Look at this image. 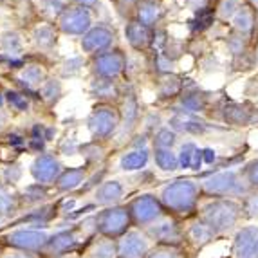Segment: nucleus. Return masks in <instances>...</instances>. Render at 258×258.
<instances>
[{
  "mask_svg": "<svg viewBox=\"0 0 258 258\" xmlns=\"http://www.w3.org/2000/svg\"><path fill=\"white\" fill-rule=\"evenodd\" d=\"M125 195V186L121 184L119 181H105L96 188L94 191V204L103 208H112L119 206V203L123 201Z\"/></svg>",
  "mask_w": 258,
  "mask_h": 258,
  "instance_id": "f3484780",
  "label": "nucleus"
},
{
  "mask_svg": "<svg viewBox=\"0 0 258 258\" xmlns=\"http://www.w3.org/2000/svg\"><path fill=\"white\" fill-rule=\"evenodd\" d=\"M82 237L83 235H82V231H80V228L60 229V231L52 233L47 240L45 249H43V253L40 254V256L54 258V256H63V254L78 253L80 245H82Z\"/></svg>",
  "mask_w": 258,
  "mask_h": 258,
  "instance_id": "1a4fd4ad",
  "label": "nucleus"
},
{
  "mask_svg": "<svg viewBox=\"0 0 258 258\" xmlns=\"http://www.w3.org/2000/svg\"><path fill=\"white\" fill-rule=\"evenodd\" d=\"M126 58L119 51H107L103 54H98L94 60V73L98 78L103 80H114L125 71Z\"/></svg>",
  "mask_w": 258,
  "mask_h": 258,
  "instance_id": "2eb2a0df",
  "label": "nucleus"
},
{
  "mask_svg": "<svg viewBox=\"0 0 258 258\" xmlns=\"http://www.w3.org/2000/svg\"><path fill=\"white\" fill-rule=\"evenodd\" d=\"M154 161L161 172L179 170V157L172 148H154Z\"/></svg>",
  "mask_w": 258,
  "mask_h": 258,
  "instance_id": "a878e982",
  "label": "nucleus"
},
{
  "mask_svg": "<svg viewBox=\"0 0 258 258\" xmlns=\"http://www.w3.org/2000/svg\"><path fill=\"white\" fill-rule=\"evenodd\" d=\"M0 258H40L38 254L33 253H26V251H18V249H11V247H4Z\"/></svg>",
  "mask_w": 258,
  "mask_h": 258,
  "instance_id": "49530a36",
  "label": "nucleus"
},
{
  "mask_svg": "<svg viewBox=\"0 0 258 258\" xmlns=\"http://www.w3.org/2000/svg\"><path fill=\"white\" fill-rule=\"evenodd\" d=\"M240 172L244 175L247 186L251 188V191H258V159L247 163Z\"/></svg>",
  "mask_w": 258,
  "mask_h": 258,
  "instance_id": "58836bf2",
  "label": "nucleus"
},
{
  "mask_svg": "<svg viewBox=\"0 0 258 258\" xmlns=\"http://www.w3.org/2000/svg\"><path fill=\"white\" fill-rule=\"evenodd\" d=\"M240 203L244 220H258V191L247 194Z\"/></svg>",
  "mask_w": 258,
  "mask_h": 258,
  "instance_id": "72a5a7b5",
  "label": "nucleus"
},
{
  "mask_svg": "<svg viewBox=\"0 0 258 258\" xmlns=\"http://www.w3.org/2000/svg\"><path fill=\"white\" fill-rule=\"evenodd\" d=\"M136 9H138V22L147 27L154 26L155 22L161 18V15H163L159 2H155V0H139Z\"/></svg>",
  "mask_w": 258,
  "mask_h": 258,
  "instance_id": "b1692460",
  "label": "nucleus"
},
{
  "mask_svg": "<svg viewBox=\"0 0 258 258\" xmlns=\"http://www.w3.org/2000/svg\"><path fill=\"white\" fill-rule=\"evenodd\" d=\"M112 42H114V33L108 27L98 26L91 27L82 38V49L87 54H103L110 49Z\"/></svg>",
  "mask_w": 258,
  "mask_h": 258,
  "instance_id": "dca6fc26",
  "label": "nucleus"
},
{
  "mask_svg": "<svg viewBox=\"0 0 258 258\" xmlns=\"http://www.w3.org/2000/svg\"><path fill=\"white\" fill-rule=\"evenodd\" d=\"M87 181V170L83 166H76V168H65L61 175L58 177L54 188L56 191L60 194H69V191H74L80 186H83Z\"/></svg>",
  "mask_w": 258,
  "mask_h": 258,
  "instance_id": "6ab92c4d",
  "label": "nucleus"
},
{
  "mask_svg": "<svg viewBox=\"0 0 258 258\" xmlns=\"http://www.w3.org/2000/svg\"><path fill=\"white\" fill-rule=\"evenodd\" d=\"M2 249H4V247H2V244H0V254H2Z\"/></svg>",
  "mask_w": 258,
  "mask_h": 258,
  "instance_id": "4d7b16f0",
  "label": "nucleus"
},
{
  "mask_svg": "<svg viewBox=\"0 0 258 258\" xmlns=\"http://www.w3.org/2000/svg\"><path fill=\"white\" fill-rule=\"evenodd\" d=\"M0 224H4V220H0Z\"/></svg>",
  "mask_w": 258,
  "mask_h": 258,
  "instance_id": "bf43d9fd",
  "label": "nucleus"
},
{
  "mask_svg": "<svg viewBox=\"0 0 258 258\" xmlns=\"http://www.w3.org/2000/svg\"><path fill=\"white\" fill-rule=\"evenodd\" d=\"M49 233L40 231V229H31V228H22V229H15V231L8 233L2 240H4L6 247H11V249H18V251H26V253H33V254H42L45 245L49 240Z\"/></svg>",
  "mask_w": 258,
  "mask_h": 258,
  "instance_id": "6e6552de",
  "label": "nucleus"
},
{
  "mask_svg": "<svg viewBox=\"0 0 258 258\" xmlns=\"http://www.w3.org/2000/svg\"><path fill=\"white\" fill-rule=\"evenodd\" d=\"M197 217L206 222L217 238L233 235L244 222L242 203L235 199H208L204 197L199 206Z\"/></svg>",
  "mask_w": 258,
  "mask_h": 258,
  "instance_id": "f03ea898",
  "label": "nucleus"
},
{
  "mask_svg": "<svg viewBox=\"0 0 258 258\" xmlns=\"http://www.w3.org/2000/svg\"><path fill=\"white\" fill-rule=\"evenodd\" d=\"M251 2H253V4H258V0H251Z\"/></svg>",
  "mask_w": 258,
  "mask_h": 258,
  "instance_id": "13d9d810",
  "label": "nucleus"
},
{
  "mask_svg": "<svg viewBox=\"0 0 258 258\" xmlns=\"http://www.w3.org/2000/svg\"><path fill=\"white\" fill-rule=\"evenodd\" d=\"M177 134L172 128H159L154 134V148H173Z\"/></svg>",
  "mask_w": 258,
  "mask_h": 258,
  "instance_id": "e433bc0d",
  "label": "nucleus"
},
{
  "mask_svg": "<svg viewBox=\"0 0 258 258\" xmlns=\"http://www.w3.org/2000/svg\"><path fill=\"white\" fill-rule=\"evenodd\" d=\"M213 20H215V9L211 11L210 8H203V9H197V13H195V20L194 24H197V26L194 27V29H208V27L213 24Z\"/></svg>",
  "mask_w": 258,
  "mask_h": 258,
  "instance_id": "ea45409f",
  "label": "nucleus"
},
{
  "mask_svg": "<svg viewBox=\"0 0 258 258\" xmlns=\"http://www.w3.org/2000/svg\"><path fill=\"white\" fill-rule=\"evenodd\" d=\"M18 82L26 87L27 91H35L45 83V73L40 65H27L18 74Z\"/></svg>",
  "mask_w": 258,
  "mask_h": 258,
  "instance_id": "393cba45",
  "label": "nucleus"
},
{
  "mask_svg": "<svg viewBox=\"0 0 258 258\" xmlns=\"http://www.w3.org/2000/svg\"><path fill=\"white\" fill-rule=\"evenodd\" d=\"M45 199H47V186H42V184H38V182L29 184L24 189V194L20 195L22 203L29 204V206H38Z\"/></svg>",
  "mask_w": 258,
  "mask_h": 258,
  "instance_id": "c85d7f7f",
  "label": "nucleus"
},
{
  "mask_svg": "<svg viewBox=\"0 0 258 258\" xmlns=\"http://www.w3.org/2000/svg\"><path fill=\"white\" fill-rule=\"evenodd\" d=\"M147 258H188L182 245H154Z\"/></svg>",
  "mask_w": 258,
  "mask_h": 258,
  "instance_id": "2f4dec72",
  "label": "nucleus"
},
{
  "mask_svg": "<svg viewBox=\"0 0 258 258\" xmlns=\"http://www.w3.org/2000/svg\"><path fill=\"white\" fill-rule=\"evenodd\" d=\"M65 168L61 166L60 159L52 154H40L36 155V159L31 164V175L35 179V182L42 186H51L56 184L58 177L61 175Z\"/></svg>",
  "mask_w": 258,
  "mask_h": 258,
  "instance_id": "ddd939ff",
  "label": "nucleus"
},
{
  "mask_svg": "<svg viewBox=\"0 0 258 258\" xmlns=\"http://www.w3.org/2000/svg\"><path fill=\"white\" fill-rule=\"evenodd\" d=\"M8 139H9V145H13V147H22V145H26V138L17 132L9 134Z\"/></svg>",
  "mask_w": 258,
  "mask_h": 258,
  "instance_id": "09e8293b",
  "label": "nucleus"
},
{
  "mask_svg": "<svg viewBox=\"0 0 258 258\" xmlns=\"http://www.w3.org/2000/svg\"><path fill=\"white\" fill-rule=\"evenodd\" d=\"M139 4V0H121V6H123V8H136V6Z\"/></svg>",
  "mask_w": 258,
  "mask_h": 258,
  "instance_id": "5fc2aeb1",
  "label": "nucleus"
},
{
  "mask_svg": "<svg viewBox=\"0 0 258 258\" xmlns=\"http://www.w3.org/2000/svg\"><path fill=\"white\" fill-rule=\"evenodd\" d=\"M6 101H8L9 107L13 108L15 112H26L29 108V98L26 94H22V92L9 91L6 94Z\"/></svg>",
  "mask_w": 258,
  "mask_h": 258,
  "instance_id": "4c0bfd02",
  "label": "nucleus"
},
{
  "mask_svg": "<svg viewBox=\"0 0 258 258\" xmlns=\"http://www.w3.org/2000/svg\"><path fill=\"white\" fill-rule=\"evenodd\" d=\"M0 42H2L4 51L9 52V54H17V52L22 49V38L17 35V33H6Z\"/></svg>",
  "mask_w": 258,
  "mask_h": 258,
  "instance_id": "79ce46f5",
  "label": "nucleus"
},
{
  "mask_svg": "<svg viewBox=\"0 0 258 258\" xmlns=\"http://www.w3.org/2000/svg\"><path fill=\"white\" fill-rule=\"evenodd\" d=\"M203 161L204 164H213L217 161V155L215 150H211V148H203Z\"/></svg>",
  "mask_w": 258,
  "mask_h": 258,
  "instance_id": "8fccbe9b",
  "label": "nucleus"
},
{
  "mask_svg": "<svg viewBox=\"0 0 258 258\" xmlns=\"http://www.w3.org/2000/svg\"><path fill=\"white\" fill-rule=\"evenodd\" d=\"M181 105L186 112H201L204 108V98L199 94H186L181 99Z\"/></svg>",
  "mask_w": 258,
  "mask_h": 258,
  "instance_id": "37998d69",
  "label": "nucleus"
},
{
  "mask_svg": "<svg viewBox=\"0 0 258 258\" xmlns=\"http://www.w3.org/2000/svg\"><path fill=\"white\" fill-rule=\"evenodd\" d=\"M126 208L132 219V226L138 229H147L148 226L166 215L159 195L155 194H139L126 204Z\"/></svg>",
  "mask_w": 258,
  "mask_h": 258,
  "instance_id": "20e7f679",
  "label": "nucleus"
},
{
  "mask_svg": "<svg viewBox=\"0 0 258 258\" xmlns=\"http://www.w3.org/2000/svg\"><path fill=\"white\" fill-rule=\"evenodd\" d=\"M67 2L69 0H40V9H42V13L45 17L60 18V15L69 8Z\"/></svg>",
  "mask_w": 258,
  "mask_h": 258,
  "instance_id": "f704fd0d",
  "label": "nucleus"
},
{
  "mask_svg": "<svg viewBox=\"0 0 258 258\" xmlns=\"http://www.w3.org/2000/svg\"><path fill=\"white\" fill-rule=\"evenodd\" d=\"M152 249L154 242L143 229L132 228L117 238V258H147Z\"/></svg>",
  "mask_w": 258,
  "mask_h": 258,
  "instance_id": "9d476101",
  "label": "nucleus"
},
{
  "mask_svg": "<svg viewBox=\"0 0 258 258\" xmlns=\"http://www.w3.org/2000/svg\"><path fill=\"white\" fill-rule=\"evenodd\" d=\"M91 91L99 99H112L117 96L116 83L112 82V80H103V78H96L91 85Z\"/></svg>",
  "mask_w": 258,
  "mask_h": 258,
  "instance_id": "7c9ffc66",
  "label": "nucleus"
},
{
  "mask_svg": "<svg viewBox=\"0 0 258 258\" xmlns=\"http://www.w3.org/2000/svg\"><path fill=\"white\" fill-rule=\"evenodd\" d=\"M215 240H217V235L211 231L210 226H208L206 222H203L199 217H194V219L186 220L184 244L188 245V247H191V249H195V251H201Z\"/></svg>",
  "mask_w": 258,
  "mask_h": 258,
  "instance_id": "4468645a",
  "label": "nucleus"
},
{
  "mask_svg": "<svg viewBox=\"0 0 258 258\" xmlns=\"http://www.w3.org/2000/svg\"><path fill=\"white\" fill-rule=\"evenodd\" d=\"M40 96H42L45 103H56L58 98L61 96V83L58 80H54V78L52 80H45V83L40 87Z\"/></svg>",
  "mask_w": 258,
  "mask_h": 258,
  "instance_id": "473e14b6",
  "label": "nucleus"
},
{
  "mask_svg": "<svg viewBox=\"0 0 258 258\" xmlns=\"http://www.w3.org/2000/svg\"><path fill=\"white\" fill-rule=\"evenodd\" d=\"M20 197L9 189L8 184H0V220H9L20 210Z\"/></svg>",
  "mask_w": 258,
  "mask_h": 258,
  "instance_id": "4be33fe9",
  "label": "nucleus"
},
{
  "mask_svg": "<svg viewBox=\"0 0 258 258\" xmlns=\"http://www.w3.org/2000/svg\"><path fill=\"white\" fill-rule=\"evenodd\" d=\"M203 195L208 199H235L242 201L251 188L245 182L244 175L238 170H220V172H210L201 179Z\"/></svg>",
  "mask_w": 258,
  "mask_h": 258,
  "instance_id": "7ed1b4c3",
  "label": "nucleus"
},
{
  "mask_svg": "<svg viewBox=\"0 0 258 258\" xmlns=\"http://www.w3.org/2000/svg\"><path fill=\"white\" fill-rule=\"evenodd\" d=\"M148 161H150L148 148H132L121 155L119 168L123 172H141L147 168Z\"/></svg>",
  "mask_w": 258,
  "mask_h": 258,
  "instance_id": "aec40b11",
  "label": "nucleus"
},
{
  "mask_svg": "<svg viewBox=\"0 0 258 258\" xmlns=\"http://www.w3.org/2000/svg\"><path fill=\"white\" fill-rule=\"evenodd\" d=\"M91 11L87 8H82V6L67 8L58 18V29L65 35L73 36H83L87 31L91 29Z\"/></svg>",
  "mask_w": 258,
  "mask_h": 258,
  "instance_id": "f8f14e48",
  "label": "nucleus"
},
{
  "mask_svg": "<svg viewBox=\"0 0 258 258\" xmlns=\"http://www.w3.org/2000/svg\"><path fill=\"white\" fill-rule=\"evenodd\" d=\"M138 103H136V99L128 98L125 101V108H123V114H121V123H123V128L126 130H132L134 128V123L138 121Z\"/></svg>",
  "mask_w": 258,
  "mask_h": 258,
  "instance_id": "c9c22d12",
  "label": "nucleus"
},
{
  "mask_svg": "<svg viewBox=\"0 0 258 258\" xmlns=\"http://www.w3.org/2000/svg\"><path fill=\"white\" fill-rule=\"evenodd\" d=\"M54 258H82V253H71V254H63V256H54Z\"/></svg>",
  "mask_w": 258,
  "mask_h": 258,
  "instance_id": "6e6d98bb",
  "label": "nucleus"
},
{
  "mask_svg": "<svg viewBox=\"0 0 258 258\" xmlns=\"http://www.w3.org/2000/svg\"><path fill=\"white\" fill-rule=\"evenodd\" d=\"M161 204L166 213L181 220H189L197 217L199 206L203 203V188L201 182L194 179H175L164 184L159 191Z\"/></svg>",
  "mask_w": 258,
  "mask_h": 258,
  "instance_id": "f257e3e1",
  "label": "nucleus"
},
{
  "mask_svg": "<svg viewBox=\"0 0 258 258\" xmlns=\"http://www.w3.org/2000/svg\"><path fill=\"white\" fill-rule=\"evenodd\" d=\"M238 9V0H222V4L219 6V15L222 18H231L237 15Z\"/></svg>",
  "mask_w": 258,
  "mask_h": 258,
  "instance_id": "a18cd8bd",
  "label": "nucleus"
},
{
  "mask_svg": "<svg viewBox=\"0 0 258 258\" xmlns=\"http://www.w3.org/2000/svg\"><path fill=\"white\" fill-rule=\"evenodd\" d=\"M125 36L126 40H128V43L132 45L134 49H145L150 43V27L143 26V24H139L138 20L136 22H130L128 26L125 27Z\"/></svg>",
  "mask_w": 258,
  "mask_h": 258,
  "instance_id": "5701e85b",
  "label": "nucleus"
},
{
  "mask_svg": "<svg viewBox=\"0 0 258 258\" xmlns=\"http://www.w3.org/2000/svg\"><path fill=\"white\" fill-rule=\"evenodd\" d=\"M121 125V114L116 108L108 107V105H101L92 110V114L87 119V126L91 132L92 139L98 141H107L110 139L116 130Z\"/></svg>",
  "mask_w": 258,
  "mask_h": 258,
  "instance_id": "0eeeda50",
  "label": "nucleus"
},
{
  "mask_svg": "<svg viewBox=\"0 0 258 258\" xmlns=\"http://www.w3.org/2000/svg\"><path fill=\"white\" fill-rule=\"evenodd\" d=\"M33 38L40 49H52L56 43V29L51 24H42L33 31Z\"/></svg>",
  "mask_w": 258,
  "mask_h": 258,
  "instance_id": "cd10ccee",
  "label": "nucleus"
},
{
  "mask_svg": "<svg viewBox=\"0 0 258 258\" xmlns=\"http://www.w3.org/2000/svg\"><path fill=\"white\" fill-rule=\"evenodd\" d=\"M186 4L191 6L195 9H203L204 4H206V0H186Z\"/></svg>",
  "mask_w": 258,
  "mask_h": 258,
  "instance_id": "864d4df0",
  "label": "nucleus"
},
{
  "mask_svg": "<svg viewBox=\"0 0 258 258\" xmlns=\"http://www.w3.org/2000/svg\"><path fill=\"white\" fill-rule=\"evenodd\" d=\"M78 6H82V8H87V9H91L94 8L96 4H98V0H74Z\"/></svg>",
  "mask_w": 258,
  "mask_h": 258,
  "instance_id": "3c124183",
  "label": "nucleus"
},
{
  "mask_svg": "<svg viewBox=\"0 0 258 258\" xmlns=\"http://www.w3.org/2000/svg\"><path fill=\"white\" fill-rule=\"evenodd\" d=\"M177 157H179V168L182 170H201L204 164L203 148H199L195 143H184Z\"/></svg>",
  "mask_w": 258,
  "mask_h": 258,
  "instance_id": "412c9836",
  "label": "nucleus"
},
{
  "mask_svg": "<svg viewBox=\"0 0 258 258\" xmlns=\"http://www.w3.org/2000/svg\"><path fill=\"white\" fill-rule=\"evenodd\" d=\"M229 258H258V224H244L233 233Z\"/></svg>",
  "mask_w": 258,
  "mask_h": 258,
  "instance_id": "9b49d317",
  "label": "nucleus"
},
{
  "mask_svg": "<svg viewBox=\"0 0 258 258\" xmlns=\"http://www.w3.org/2000/svg\"><path fill=\"white\" fill-rule=\"evenodd\" d=\"M6 126H8V114H6V110L0 108V132H4Z\"/></svg>",
  "mask_w": 258,
  "mask_h": 258,
  "instance_id": "603ef678",
  "label": "nucleus"
},
{
  "mask_svg": "<svg viewBox=\"0 0 258 258\" xmlns=\"http://www.w3.org/2000/svg\"><path fill=\"white\" fill-rule=\"evenodd\" d=\"M82 258H117V240L96 235L83 245Z\"/></svg>",
  "mask_w": 258,
  "mask_h": 258,
  "instance_id": "a211bd4d",
  "label": "nucleus"
},
{
  "mask_svg": "<svg viewBox=\"0 0 258 258\" xmlns=\"http://www.w3.org/2000/svg\"><path fill=\"white\" fill-rule=\"evenodd\" d=\"M147 233L154 245H184V226L177 217L166 215L143 229Z\"/></svg>",
  "mask_w": 258,
  "mask_h": 258,
  "instance_id": "423d86ee",
  "label": "nucleus"
},
{
  "mask_svg": "<svg viewBox=\"0 0 258 258\" xmlns=\"http://www.w3.org/2000/svg\"><path fill=\"white\" fill-rule=\"evenodd\" d=\"M96 228H98V235L107 238H121L126 231L134 228L132 219H130L128 208L126 206H112L103 208L96 213Z\"/></svg>",
  "mask_w": 258,
  "mask_h": 258,
  "instance_id": "39448f33",
  "label": "nucleus"
},
{
  "mask_svg": "<svg viewBox=\"0 0 258 258\" xmlns=\"http://www.w3.org/2000/svg\"><path fill=\"white\" fill-rule=\"evenodd\" d=\"M233 26H235V29H237L240 35L249 33L254 26V13L247 6H242L237 11V15H235V18H233Z\"/></svg>",
  "mask_w": 258,
  "mask_h": 258,
  "instance_id": "c756f323",
  "label": "nucleus"
},
{
  "mask_svg": "<svg viewBox=\"0 0 258 258\" xmlns=\"http://www.w3.org/2000/svg\"><path fill=\"white\" fill-rule=\"evenodd\" d=\"M181 91V83L177 78H170L168 76L166 80L161 82V87H159V96L161 98H172V96H177Z\"/></svg>",
  "mask_w": 258,
  "mask_h": 258,
  "instance_id": "a19ab883",
  "label": "nucleus"
},
{
  "mask_svg": "<svg viewBox=\"0 0 258 258\" xmlns=\"http://www.w3.org/2000/svg\"><path fill=\"white\" fill-rule=\"evenodd\" d=\"M82 65H83V61H82V58H73V60H69V61H65V69H63V74L65 76H73V74H76V73H80V69H82Z\"/></svg>",
  "mask_w": 258,
  "mask_h": 258,
  "instance_id": "de8ad7c7",
  "label": "nucleus"
},
{
  "mask_svg": "<svg viewBox=\"0 0 258 258\" xmlns=\"http://www.w3.org/2000/svg\"><path fill=\"white\" fill-rule=\"evenodd\" d=\"M224 119L228 121L229 125L235 126H245L253 123V112L245 110L242 105H231L229 108L224 110Z\"/></svg>",
  "mask_w": 258,
  "mask_h": 258,
  "instance_id": "bb28decb",
  "label": "nucleus"
},
{
  "mask_svg": "<svg viewBox=\"0 0 258 258\" xmlns=\"http://www.w3.org/2000/svg\"><path fill=\"white\" fill-rule=\"evenodd\" d=\"M20 179H22L20 164H9V166L4 170V181H6V184H8V186L17 184Z\"/></svg>",
  "mask_w": 258,
  "mask_h": 258,
  "instance_id": "c03bdc74",
  "label": "nucleus"
}]
</instances>
